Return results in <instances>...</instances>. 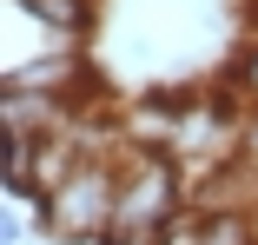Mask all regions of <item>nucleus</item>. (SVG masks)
I'll return each mask as SVG.
<instances>
[{
    "mask_svg": "<svg viewBox=\"0 0 258 245\" xmlns=\"http://www.w3.org/2000/svg\"><path fill=\"white\" fill-rule=\"evenodd\" d=\"M245 113L251 100L219 73V80H205L199 93H185V106H179V126H172V146L166 153L179 159L185 179H205V172H219L238 159V139H245Z\"/></svg>",
    "mask_w": 258,
    "mask_h": 245,
    "instance_id": "nucleus-1",
    "label": "nucleus"
},
{
    "mask_svg": "<svg viewBox=\"0 0 258 245\" xmlns=\"http://www.w3.org/2000/svg\"><path fill=\"white\" fill-rule=\"evenodd\" d=\"M113 199H119V153H93L67 186H53L33 206V232L53 245H99L113 232Z\"/></svg>",
    "mask_w": 258,
    "mask_h": 245,
    "instance_id": "nucleus-2",
    "label": "nucleus"
},
{
    "mask_svg": "<svg viewBox=\"0 0 258 245\" xmlns=\"http://www.w3.org/2000/svg\"><path fill=\"white\" fill-rule=\"evenodd\" d=\"M0 93H73V100H93L99 93V73H93V53L86 40H60L53 53H20L0 67Z\"/></svg>",
    "mask_w": 258,
    "mask_h": 245,
    "instance_id": "nucleus-3",
    "label": "nucleus"
},
{
    "mask_svg": "<svg viewBox=\"0 0 258 245\" xmlns=\"http://www.w3.org/2000/svg\"><path fill=\"white\" fill-rule=\"evenodd\" d=\"M86 100H73V93H0V126L7 133H27V139H46L60 133Z\"/></svg>",
    "mask_w": 258,
    "mask_h": 245,
    "instance_id": "nucleus-4",
    "label": "nucleus"
},
{
    "mask_svg": "<svg viewBox=\"0 0 258 245\" xmlns=\"http://www.w3.org/2000/svg\"><path fill=\"white\" fill-rule=\"evenodd\" d=\"M14 20H33L46 40H93L99 0H7Z\"/></svg>",
    "mask_w": 258,
    "mask_h": 245,
    "instance_id": "nucleus-5",
    "label": "nucleus"
},
{
    "mask_svg": "<svg viewBox=\"0 0 258 245\" xmlns=\"http://www.w3.org/2000/svg\"><path fill=\"white\" fill-rule=\"evenodd\" d=\"M205 245H258L251 212H205Z\"/></svg>",
    "mask_w": 258,
    "mask_h": 245,
    "instance_id": "nucleus-6",
    "label": "nucleus"
},
{
    "mask_svg": "<svg viewBox=\"0 0 258 245\" xmlns=\"http://www.w3.org/2000/svg\"><path fill=\"white\" fill-rule=\"evenodd\" d=\"M225 80H232V86H238V93H245V100H251V106H258V33H251V40H245V46H238V53H232V60H225Z\"/></svg>",
    "mask_w": 258,
    "mask_h": 245,
    "instance_id": "nucleus-7",
    "label": "nucleus"
},
{
    "mask_svg": "<svg viewBox=\"0 0 258 245\" xmlns=\"http://www.w3.org/2000/svg\"><path fill=\"white\" fill-rule=\"evenodd\" d=\"M238 159H245V166L258 172V106L245 113V139H238Z\"/></svg>",
    "mask_w": 258,
    "mask_h": 245,
    "instance_id": "nucleus-8",
    "label": "nucleus"
},
{
    "mask_svg": "<svg viewBox=\"0 0 258 245\" xmlns=\"http://www.w3.org/2000/svg\"><path fill=\"white\" fill-rule=\"evenodd\" d=\"M0 245H27V219H20V212L0 219Z\"/></svg>",
    "mask_w": 258,
    "mask_h": 245,
    "instance_id": "nucleus-9",
    "label": "nucleus"
},
{
    "mask_svg": "<svg viewBox=\"0 0 258 245\" xmlns=\"http://www.w3.org/2000/svg\"><path fill=\"white\" fill-rule=\"evenodd\" d=\"M99 245H159V232H106Z\"/></svg>",
    "mask_w": 258,
    "mask_h": 245,
    "instance_id": "nucleus-10",
    "label": "nucleus"
}]
</instances>
